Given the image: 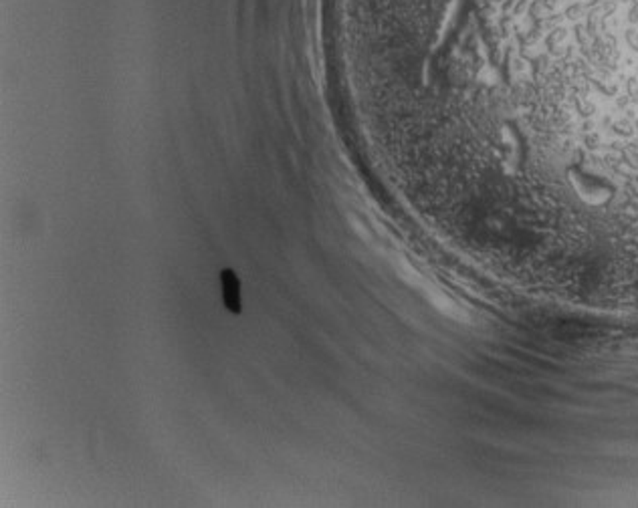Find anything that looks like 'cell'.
<instances>
[{
	"mask_svg": "<svg viewBox=\"0 0 638 508\" xmlns=\"http://www.w3.org/2000/svg\"><path fill=\"white\" fill-rule=\"evenodd\" d=\"M220 280H222V289H224L222 295H224V302H227L229 311L238 313V309H240V293H238L240 284H238V278L235 277V273L224 271Z\"/></svg>",
	"mask_w": 638,
	"mask_h": 508,
	"instance_id": "cell-1",
	"label": "cell"
}]
</instances>
